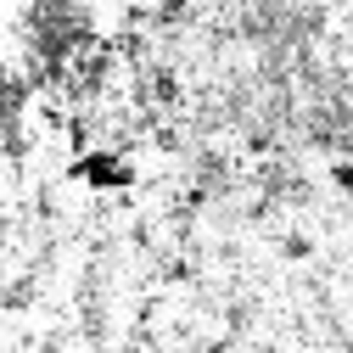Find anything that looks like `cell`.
<instances>
[{
	"label": "cell",
	"mask_w": 353,
	"mask_h": 353,
	"mask_svg": "<svg viewBox=\"0 0 353 353\" xmlns=\"http://www.w3.org/2000/svg\"><path fill=\"white\" fill-rule=\"evenodd\" d=\"M331 185H336L342 196H353V152H336V163H331Z\"/></svg>",
	"instance_id": "obj_1"
}]
</instances>
